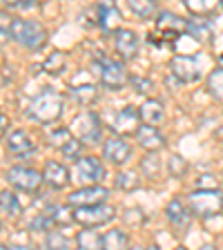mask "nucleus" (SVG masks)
<instances>
[{
	"label": "nucleus",
	"mask_w": 223,
	"mask_h": 250,
	"mask_svg": "<svg viewBox=\"0 0 223 250\" xmlns=\"http://www.w3.org/2000/svg\"><path fill=\"white\" fill-rule=\"evenodd\" d=\"M62 109H65V103H62L61 94L52 92V89H45V92L38 94L36 99L31 101L29 116L41 125H49V123L61 119Z\"/></svg>",
	"instance_id": "nucleus-1"
},
{
	"label": "nucleus",
	"mask_w": 223,
	"mask_h": 250,
	"mask_svg": "<svg viewBox=\"0 0 223 250\" xmlns=\"http://www.w3.org/2000/svg\"><path fill=\"white\" fill-rule=\"evenodd\" d=\"M11 38L27 49H41L47 42V29L36 21L16 18L11 21Z\"/></svg>",
	"instance_id": "nucleus-2"
},
{
	"label": "nucleus",
	"mask_w": 223,
	"mask_h": 250,
	"mask_svg": "<svg viewBox=\"0 0 223 250\" xmlns=\"http://www.w3.org/2000/svg\"><path fill=\"white\" fill-rule=\"evenodd\" d=\"M187 206L197 217H214L223 210V194L219 192L217 188H210V190H203L197 188V192H192L187 197Z\"/></svg>",
	"instance_id": "nucleus-3"
},
{
	"label": "nucleus",
	"mask_w": 223,
	"mask_h": 250,
	"mask_svg": "<svg viewBox=\"0 0 223 250\" xmlns=\"http://www.w3.org/2000/svg\"><path fill=\"white\" fill-rule=\"evenodd\" d=\"M114 217H116V210L103 201L89 203V206H76V210H74V221H76V224H83V226H89V228L107 224V221H112Z\"/></svg>",
	"instance_id": "nucleus-4"
},
{
	"label": "nucleus",
	"mask_w": 223,
	"mask_h": 250,
	"mask_svg": "<svg viewBox=\"0 0 223 250\" xmlns=\"http://www.w3.org/2000/svg\"><path fill=\"white\" fill-rule=\"evenodd\" d=\"M96 67H99V76H101V83L105 85L107 89H121L125 87L127 83V69L121 61H114V58L109 56H101L99 62H96Z\"/></svg>",
	"instance_id": "nucleus-5"
},
{
	"label": "nucleus",
	"mask_w": 223,
	"mask_h": 250,
	"mask_svg": "<svg viewBox=\"0 0 223 250\" xmlns=\"http://www.w3.org/2000/svg\"><path fill=\"white\" fill-rule=\"evenodd\" d=\"M7 181L16 188V190H22V192H36L41 183L45 181L41 172L31 170L27 166H14L7 170Z\"/></svg>",
	"instance_id": "nucleus-6"
},
{
	"label": "nucleus",
	"mask_w": 223,
	"mask_h": 250,
	"mask_svg": "<svg viewBox=\"0 0 223 250\" xmlns=\"http://www.w3.org/2000/svg\"><path fill=\"white\" fill-rule=\"evenodd\" d=\"M74 174H76L74 179H76L81 186H94V183L103 181L105 167L96 156H81V159H76Z\"/></svg>",
	"instance_id": "nucleus-7"
},
{
	"label": "nucleus",
	"mask_w": 223,
	"mask_h": 250,
	"mask_svg": "<svg viewBox=\"0 0 223 250\" xmlns=\"http://www.w3.org/2000/svg\"><path fill=\"white\" fill-rule=\"evenodd\" d=\"M72 132L83 143H99L101 141V121L94 112H83L74 119Z\"/></svg>",
	"instance_id": "nucleus-8"
},
{
	"label": "nucleus",
	"mask_w": 223,
	"mask_h": 250,
	"mask_svg": "<svg viewBox=\"0 0 223 250\" xmlns=\"http://www.w3.org/2000/svg\"><path fill=\"white\" fill-rule=\"evenodd\" d=\"M156 29L161 31V41L179 38L187 31V21H183L181 16L172 14V11H161L156 14Z\"/></svg>",
	"instance_id": "nucleus-9"
},
{
	"label": "nucleus",
	"mask_w": 223,
	"mask_h": 250,
	"mask_svg": "<svg viewBox=\"0 0 223 250\" xmlns=\"http://www.w3.org/2000/svg\"><path fill=\"white\" fill-rule=\"evenodd\" d=\"M170 69L172 76H177L181 83H192V81H199V76H201L199 62L192 56H174L170 61Z\"/></svg>",
	"instance_id": "nucleus-10"
},
{
	"label": "nucleus",
	"mask_w": 223,
	"mask_h": 250,
	"mask_svg": "<svg viewBox=\"0 0 223 250\" xmlns=\"http://www.w3.org/2000/svg\"><path fill=\"white\" fill-rule=\"evenodd\" d=\"M96 18H99V27L105 34H114L121 27V16L114 5V0H101L96 5Z\"/></svg>",
	"instance_id": "nucleus-11"
},
{
	"label": "nucleus",
	"mask_w": 223,
	"mask_h": 250,
	"mask_svg": "<svg viewBox=\"0 0 223 250\" xmlns=\"http://www.w3.org/2000/svg\"><path fill=\"white\" fill-rule=\"evenodd\" d=\"M139 119H141V112H136L134 107H125L112 119V125H109V127L121 136L136 134V130H139Z\"/></svg>",
	"instance_id": "nucleus-12"
},
{
	"label": "nucleus",
	"mask_w": 223,
	"mask_h": 250,
	"mask_svg": "<svg viewBox=\"0 0 223 250\" xmlns=\"http://www.w3.org/2000/svg\"><path fill=\"white\" fill-rule=\"evenodd\" d=\"M114 47L123 61H132L139 52V38L132 29H116L114 31Z\"/></svg>",
	"instance_id": "nucleus-13"
},
{
	"label": "nucleus",
	"mask_w": 223,
	"mask_h": 250,
	"mask_svg": "<svg viewBox=\"0 0 223 250\" xmlns=\"http://www.w3.org/2000/svg\"><path fill=\"white\" fill-rule=\"evenodd\" d=\"M109 194L107 188L103 186H83L81 190H76L74 194H69V203L72 206H89V203H101L105 201Z\"/></svg>",
	"instance_id": "nucleus-14"
},
{
	"label": "nucleus",
	"mask_w": 223,
	"mask_h": 250,
	"mask_svg": "<svg viewBox=\"0 0 223 250\" xmlns=\"http://www.w3.org/2000/svg\"><path fill=\"white\" fill-rule=\"evenodd\" d=\"M136 141H139V146L147 152H156V150H161V147H165L163 134L156 130V125H150V123H145L143 127L136 130Z\"/></svg>",
	"instance_id": "nucleus-15"
},
{
	"label": "nucleus",
	"mask_w": 223,
	"mask_h": 250,
	"mask_svg": "<svg viewBox=\"0 0 223 250\" xmlns=\"http://www.w3.org/2000/svg\"><path fill=\"white\" fill-rule=\"evenodd\" d=\"M130 154H132V147L125 139H109L103 146V156L109 163H114V166L125 163L130 159Z\"/></svg>",
	"instance_id": "nucleus-16"
},
{
	"label": "nucleus",
	"mask_w": 223,
	"mask_h": 250,
	"mask_svg": "<svg viewBox=\"0 0 223 250\" xmlns=\"http://www.w3.org/2000/svg\"><path fill=\"white\" fill-rule=\"evenodd\" d=\"M42 179L47 186H52L54 190H61L69 183V170L58 161H47L45 170H42Z\"/></svg>",
	"instance_id": "nucleus-17"
},
{
	"label": "nucleus",
	"mask_w": 223,
	"mask_h": 250,
	"mask_svg": "<svg viewBox=\"0 0 223 250\" xmlns=\"http://www.w3.org/2000/svg\"><path fill=\"white\" fill-rule=\"evenodd\" d=\"M7 150L16 156H29L36 152V146H34L31 136L25 130H14L7 139Z\"/></svg>",
	"instance_id": "nucleus-18"
},
{
	"label": "nucleus",
	"mask_w": 223,
	"mask_h": 250,
	"mask_svg": "<svg viewBox=\"0 0 223 250\" xmlns=\"http://www.w3.org/2000/svg\"><path fill=\"white\" fill-rule=\"evenodd\" d=\"M190 212H192V210H187L185 203L179 201V199H172L170 206H167V210H165L170 224L177 230H185L187 226H190Z\"/></svg>",
	"instance_id": "nucleus-19"
},
{
	"label": "nucleus",
	"mask_w": 223,
	"mask_h": 250,
	"mask_svg": "<svg viewBox=\"0 0 223 250\" xmlns=\"http://www.w3.org/2000/svg\"><path fill=\"white\" fill-rule=\"evenodd\" d=\"M187 34L197 42H205L212 38V22L205 16H197L192 21H187Z\"/></svg>",
	"instance_id": "nucleus-20"
},
{
	"label": "nucleus",
	"mask_w": 223,
	"mask_h": 250,
	"mask_svg": "<svg viewBox=\"0 0 223 250\" xmlns=\"http://www.w3.org/2000/svg\"><path fill=\"white\" fill-rule=\"evenodd\" d=\"M141 119L145 121V123H150V125H159L163 123V119H165V112H163V103L161 101H156V99H150V101H145V103L141 105Z\"/></svg>",
	"instance_id": "nucleus-21"
},
{
	"label": "nucleus",
	"mask_w": 223,
	"mask_h": 250,
	"mask_svg": "<svg viewBox=\"0 0 223 250\" xmlns=\"http://www.w3.org/2000/svg\"><path fill=\"white\" fill-rule=\"evenodd\" d=\"M127 7L141 21H150L152 16H156V11H159L156 0H127Z\"/></svg>",
	"instance_id": "nucleus-22"
},
{
	"label": "nucleus",
	"mask_w": 223,
	"mask_h": 250,
	"mask_svg": "<svg viewBox=\"0 0 223 250\" xmlns=\"http://www.w3.org/2000/svg\"><path fill=\"white\" fill-rule=\"evenodd\" d=\"M69 96H72L78 105H89L96 99V87H94L92 83L76 85V87H69Z\"/></svg>",
	"instance_id": "nucleus-23"
},
{
	"label": "nucleus",
	"mask_w": 223,
	"mask_h": 250,
	"mask_svg": "<svg viewBox=\"0 0 223 250\" xmlns=\"http://www.w3.org/2000/svg\"><path fill=\"white\" fill-rule=\"evenodd\" d=\"M0 210L7 212L9 217H20L22 214V203L18 201L14 192H0Z\"/></svg>",
	"instance_id": "nucleus-24"
},
{
	"label": "nucleus",
	"mask_w": 223,
	"mask_h": 250,
	"mask_svg": "<svg viewBox=\"0 0 223 250\" xmlns=\"http://www.w3.org/2000/svg\"><path fill=\"white\" fill-rule=\"evenodd\" d=\"M183 5L194 16H205V14H212L221 5V0H183Z\"/></svg>",
	"instance_id": "nucleus-25"
},
{
	"label": "nucleus",
	"mask_w": 223,
	"mask_h": 250,
	"mask_svg": "<svg viewBox=\"0 0 223 250\" xmlns=\"http://www.w3.org/2000/svg\"><path fill=\"white\" fill-rule=\"evenodd\" d=\"M127 244H130V237L123 230H109L107 234H103V248L119 250V248H127Z\"/></svg>",
	"instance_id": "nucleus-26"
},
{
	"label": "nucleus",
	"mask_w": 223,
	"mask_h": 250,
	"mask_svg": "<svg viewBox=\"0 0 223 250\" xmlns=\"http://www.w3.org/2000/svg\"><path fill=\"white\" fill-rule=\"evenodd\" d=\"M76 246L78 248H103V237L94 230H81L76 234Z\"/></svg>",
	"instance_id": "nucleus-27"
},
{
	"label": "nucleus",
	"mask_w": 223,
	"mask_h": 250,
	"mask_svg": "<svg viewBox=\"0 0 223 250\" xmlns=\"http://www.w3.org/2000/svg\"><path fill=\"white\" fill-rule=\"evenodd\" d=\"M141 183V179L136 177L134 172H121L116 174V188L119 190H125V192H130V190H136Z\"/></svg>",
	"instance_id": "nucleus-28"
},
{
	"label": "nucleus",
	"mask_w": 223,
	"mask_h": 250,
	"mask_svg": "<svg viewBox=\"0 0 223 250\" xmlns=\"http://www.w3.org/2000/svg\"><path fill=\"white\" fill-rule=\"evenodd\" d=\"M65 62H67V56L62 52H54L52 56L45 61V69L49 74H61L62 69H65Z\"/></svg>",
	"instance_id": "nucleus-29"
},
{
	"label": "nucleus",
	"mask_w": 223,
	"mask_h": 250,
	"mask_svg": "<svg viewBox=\"0 0 223 250\" xmlns=\"http://www.w3.org/2000/svg\"><path fill=\"white\" fill-rule=\"evenodd\" d=\"M208 87H210V94H212L214 99L223 101V69H217V72L210 74Z\"/></svg>",
	"instance_id": "nucleus-30"
},
{
	"label": "nucleus",
	"mask_w": 223,
	"mask_h": 250,
	"mask_svg": "<svg viewBox=\"0 0 223 250\" xmlns=\"http://www.w3.org/2000/svg\"><path fill=\"white\" fill-rule=\"evenodd\" d=\"M47 214L52 217L54 224H69V221H74V212L69 208H65V206H54Z\"/></svg>",
	"instance_id": "nucleus-31"
},
{
	"label": "nucleus",
	"mask_w": 223,
	"mask_h": 250,
	"mask_svg": "<svg viewBox=\"0 0 223 250\" xmlns=\"http://www.w3.org/2000/svg\"><path fill=\"white\" fill-rule=\"evenodd\" d=\"M167 167H170V174H172V177H183V174L187 172L185 159H183V156H179V154H172V156H170V161H167Z\"/></svg>",
	"instance_id": "nucleus-32"
},
{
	"label": "nucleus",
	"mask_w": 223,
	"mask_h": 250,
	"mask_svg": "<svg viewBox=\"0 0 223 250\" xmlns=\"http://www.w3.org/2000/svg\"><path fill=\"white\" fill-rule=\"evenodd\" d=\"M69 139H72V132L65 130V127H58V130H54L52 134H49V143H52L54 147H58V150H61Z\"/></svg>",
	"instance_id": "nucleus-33"
},
{
	"label": "nucleus",
	"mask_w": 223,
	"mask_h": 250,
	"mask_svg": "<svg viewBox=\"0 0 223 250\" xmlns=\"http://www.w3.org/2000/svg\"><path fill=\"white\" fill-rule=\"evenodd\" d=\"M141 167H143V172H145V177H150V179H156L159 177V172H161V163L156 161L154 156L143 159V161H141Z\"/></svg>",
	"instance_id": "nucleus-34"
},
{
	"label": "nucleus",
	"mask_w": 223,
	"mask_h": 250,
	"mask_svg": "<svg viewBox=\"0 0 223 250\" xmlns=\"http://www.w3.org/2000/svg\"><path fill=\"white\" fill-rule=\"evenodd\" d=\"M81 147H83V141H81V139H74V136H72V139H69L67 143L61 147V152L65 156H78V154H81Z\"/></svg>",
	"instance_id": "nucleus-35"
},
{
	"label": "nucleus",
	"mask_w": 223,
	"mask_h": 250,
	"mask_svg": "<svg viewBox=\"0 0 223 250\" xmlns=\"http://www.w3.org/2000/svg\"><path fill=\"white\" fill-rule=\"evenodd\" d=\"M47 246L49 248H69V239L62 237L61 232H49L47 234Z\"/></svg>",
	"instance_id": "nucleus-36"
},
{
	"label": "nucleus",
	"mask_w": 223,
	"mask_h": 250,
	"mask_svg": "<svg viewBox=\"0 0 223 250\" xmlns=\"http://www.w3.org/2000/svg\"><path fill=\"white\" fill-rule=\"evenodd\" d=\"M11 38V21L7 18V14L0 11V45L7 42Z\"/></svg>",
	"instance_id": "nucleus-37"
},
{
	"label": "nucleus",
	"mask_w": 223,
	"mask_h": 250,
	"mask_svg": "<svg viewBox=\"0 0 223 250\" xmlns=\"http://www.w3.org/2000/svg\"><path fill=\"white\" fill-rule=\"evenodd\" d=\"M130 81H132V85H134V89H136L139 94H150V92H152V81H150V78L132 76Z\"/></svg>",
	"instance_id": "nucleus-38"
},
{
	"label": "nucleus",
	"mask_w": 223,
	"mask_h": 250,
	"mask_svg": "<svg viewBox=\"0 0 223 250\" xmlns=\"http://www.w3.org/2000/svg\"><path fill=\"white\" fill-rule=\"evenodd\" d=\"M0 5L11 7V9H29L36 5V0H0Z\"/></svg>",
	"instance_id": "nucleus-39"
},
{
	"label": "nucleus",
	"mask_w": 223,
	"mask_h": 250,
	"mask_svg": "<svg viewBox=\"0 0 223 250\" xmlns=\"http://www.w3.org/2000/svg\"><path fill=\"white\" fill-rule=\"evenodd\" d=\"M197 188H203V190H210V188H217V179L212 174H203V177L197 179Z\"/></svg>",
	"instance_id": "nucleus-40"
},
{
	"label": "nucleus",
	"mask_w": 223,
	"mask_h": 250,
	"mask_svg": "<svg viewBox=\"0 0 223 250\" xmlns=\"http://www.w3.org/2000/svg\"><path fill=\"white\" fill-rule=\"evenodd\" d=\"M125 219H127V221H141V219H145V217H143L141 210H127V212H125Z\"/></svg>",
	"instance_id": "nucleus-41"
},
{
	"label": "nucleus",
	"mask_w": 223,
	"mask_h": 250,
	"mask_svg": "<svg viewBox=\"0 0 223 250\" xmlns=\"http://www.w3.org/2000/svg\"><path fill=\"white\" fill-rule=\"evenodd\" d=\"M7 127H9V119H7L5 114H0V139H2V134L7 132Z\"/></svg>",
	"instance_id": "nucleus-42"
},
{
	"label": "nucleus",
	"mask_w": 223,
	"mask_h": 250,
	"mask_svg": "<svg viewBox=\"0 0 223 250\" xmlns=\"http://www.w3.org/2000/svg\"><path fill=\"white\" fill-rule=\"evenodd\" d=\"M219 65H221V67H223V52L219 54Z\"/></svg>",
	"instance_id": "nucleus-43"
},
{
	"label": "nucleus",
	"mask_w": 223,
	"mask_h": 250,
	"mask_svg": "<svg viewBox=\"0 0 223 250\" xmlns=\"http://www.w3.org/2000/svg\"><path fill=\"white\" fill-rule=\"evenodd\" d=\"M2 248H5V246H2V244H0V250H2Z\"/></svg>",
	"instance_id": "nucleus-44"
},
{
	"label": "nucleus",
	"mask_w": 223,
	"mask_h": 250,
	"mask_svg": "<svg viewBox=\"0 0 223 250\" xmlns=\"http://www.w3.org/2000/svg\"><path fill=\"white\" fill-rule=\"evenodd\" d=\"M221 5H223V0H221Z\"/></svg>",
	"instance_id": "nucleus-45"
}]
</instances>
